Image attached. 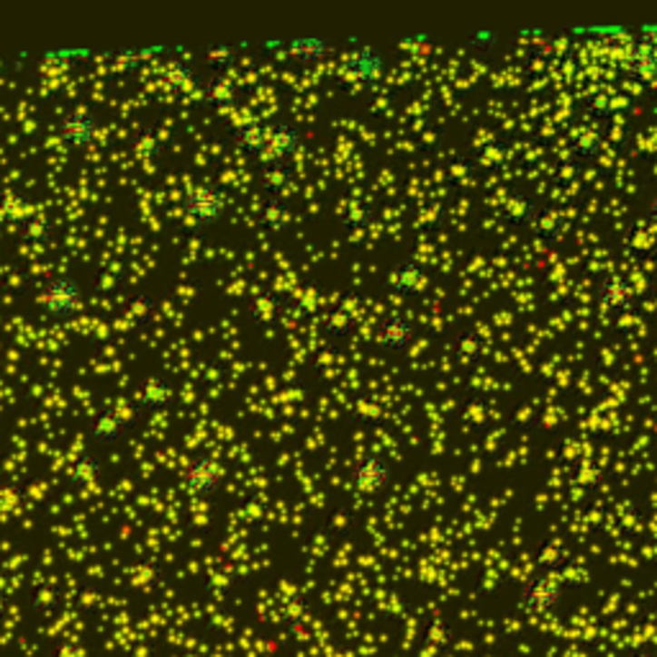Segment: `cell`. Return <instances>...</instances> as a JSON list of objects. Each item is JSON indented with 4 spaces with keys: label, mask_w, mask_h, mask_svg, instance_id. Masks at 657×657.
Returning a JSON list of instances; mask_svg holds the SVG:
<instances>
[{
    "label": "cell",
    "mask_w": 657,
    "mask_h": 657,
    "mask_svg": "<svg viewBox=\"0 0 657 657\" xmlns=\"http://www.w3.org/2000/svg\"><path fill=\"white\" fill-rule=\"evenodd\" d=\"M39 303L44 309L46 314L57 321H70L80 314L83 309V288L77 283L75 278H67V275H60V278H52L46 280L44 288L39 290Z\"/></svg>",
    "instance_id": "obj_1"
},
{
    "label": "cell",
    "mask_w": 657,
    "mask_h": 657,
    "mask_svg": "<svg viewBox=\"0 0 657 657\" xmlns=\"http://www.w3.org/2000/svg\"><path fill=\"white\" fill-rule=\"evenodd\" d=\"M182 209L193 224H216L226 213V195L213 185H193L182 198Z\"/></svg>",
    "instance_id": "obj_2"
},
{
    "label": "cell",
    "mask_w": 657,
    "mask_h": 657,
    "mask_svg": "<svg viewBox=\"0 0 657 657\" xmlns=\"http://www.w3.org/2000/svg\"><path fill=\"white\" fill-rule=\"evenodd\" d=\"M98 132H101V119L85 108H80V105L67 108L60 121L62 142L75 152L88 150L90 144L98 139Z\"/></svg>",
    "instance_id": "obj_3"
},
{
    "label": "cell",
    "mask_w": 657,
    "mask_h": 657,
    "mask_svg": "<svg viewBox=\"0 0 657 657\" xmlns=\"http://www.w3.org/2000/svg\"><path fill=\"white\" fill-rule=\"evenodd\" d=\"M172 401H175V383L167 375L160 373H152L144 380H139L132 393V404L136 411L160 414V411H167Z\"/></svg>",
    "instance_id": "obj_4"
},
{
    "label": "cell",
    "mask_w": 657,
    "mask_h": 657,
    "mask_svg": "<svg viewBox=\"0 0 657 657\" xmlns=\"http://www.w3.org/2000/svg\"><path fill=\"white\" fill-rule=\"evenodd\" d=\"M182 483L198 495H213L224 483V467L209 455H195L182 470Z\"/></svg>",
    "instance_id": "obj_5"
},
{
    "label": "cell",
    "mask_w": 657,
    "mask_h": 657,
    "mask_svg": "<svg viewBox=\"0 0 657 657\" xmlns=\"http://www.w3.org/2000/svg\"><path fill=\"white\" fill-rule=\"evenodd\" d=\"M390 478H393L390 465L386 460H380L378 455H362L355 463V470H352V483L365 495H375V493L386 491Z\"/></svg>",
    "instance_id": "obj_6"
},
{
    "label": "cell",
    "mask_w": 657,
    "mask_h": 657,
    "mask_svg": "<svg viewBox=\"0 0 657 657\" xmlns=\"http://www.w3.org/2000/svg\"><path fill=\"white\" fill-rule=\"evenodd\" d=\"M390 288L404 299H418L429 288V272L417 257H404L390 272Z\"/></svg>",
    "instance_id": "obj_7"
},
{
    "label": "cell",
    "mask_w": 657,
    "mask_h": 657,
    "mask_svg": "<svg viewBox=\"0 0 657 657\" xmlns=\"http://www.w3.org/2000/svg\"><path fill=\"white\" fill-rule=\"evenodd\" d=\"M134 417H123L119 408H101L95 418L90 421V439L95 445L113 447L126 436Z\"/></svg>",
    "instance_id": "obj_8"
},
{
    "label": "cell",
    "mask_w": 657,
    "mask_h": 657,
    "mask_svg": "<svg viewBox=\"0 0 657 657\" xmlns=\"http://www.w3.org/2000/svg\"><path fill=\"white\" fill-rule=\"evenodd\" d=\"M347 73L359 80L362 85H375L386 73V57L375 46L362 44L347 60Z\"/></svg>",
    "instance_id": "obj_9"
},
{
    "label": "cell",
    "mask_w": 657,
    "mask_h": 657,
    "mask_svg": "<svg viewBox=\"0 0 657 657\" xmlns=\"http://www.w3.org/2000/svg\"><path fill=\"white\" fill-rule=\"evenodd\" d=\"M596 299L606 311H613V314L632 311V309H634V288H632L627 278L609 275V278H603V280L598 283Z\"/></svg>",
    "instance_id": "obj_10"
},
{
    "label": "cell",
    "mask_w": 657,
    "mask_h": 657,
    "mask_svg": "<svg viewBox=\"0 0 657 657\" xmlns=\"http://www.w3.org/2000/svg\"><path fill=\"white\" fill-rule=\"evenodd\" d=\"M417 339V327L401 314H393L383 319V324L375 334V342L380 344L388 352H404Z\"/></svg>",
    "instance_id": "obj_11"
},
{
    "label": "cell",
    "mask_w": 657,
    "mask_h": 657,
    "mask_svg": "<svg viewBox=\"0 0 657 657\" xmlns=\"http://www.w3.org/2000/svg\"><path fill=\"white\" fill-rule=\"evenodd\" d=\"M300 147V134L299 129L288 121H278V123H270L268 129V157L270 162H288Z\"/></svg>",
    "instance_id": "obj_12"
},
{
    "label": "cell",
    "mask_w": 657,
    "mask_h": 657,
    "mask_svg": "<svg viewBox=\"0 0 657 657\" xmlns=\"http://www.w3.org/2000/svg\"><path fill=\"white\" fill-rule=\"evenodd\" d=\"M160 77H162V85L167 88V93H172V95H191L198 88V83H201L193 64L180 60V57L164 62Z\"/></svg>",
    "instance_id": "obj_13"
},
{
    "label": "cell",
    "mask_w": 657,
    "mask_h": 657,
    "mask_svg": "<svg viewBox=\"0 0 657 657\" xmlns=\"http://www.w3.org/2000/svg\"><path fill=\"white\" fill-rule=\"evenodd\" d=\"M557 601H560V588H557V583L544 578V575H537V578H532V581L524 585L522 603L529 612H553L554 606H557Z\"/></svg>",
    "instance_id": "obj_14"
},
{
    "label": "cell",
    "mask_w": 657,
    "mask_h": 657,
    "mask_svg": "<svg viewBox=\"0 0 657 657\" xmlns=\"http://www.w3.org/2000/svg\"><path fill=\"white\" fill-rule=\"evenodd\" d=\"M627 75L640 83H655L657 80V42L652 39H637L632 44Z\"/></svg>",
    "instance_id": "obj_15"
},
{
    "label": "cell",
    "mask_w": 657,
    "mask_h": 657,
    "mask_svg": "<svg viewBox=\"0 0 657 657\" xmlns=\"http://www.w3.org/2000/svg\"><path fill=\"white\" fill-rule=\"evenodd\" d=\"M203 98L211 108H231L240 101V85L226 73H213L203 83Z\"/></svg>",
    "instance_id": "obj_16"
},
{
    "label": "cell",
    "mask_w": 657,
    "mask_h": 657,
    "mask_svg": "<svg viewBox=\"0 0 657 657\" xmlns=\"http://www.w3.org/2000/svg\"><path fill=\"white\" fill-rule=\"evenodd\" d=\"M268 129L265 123L260 121H247V123H240L234 129V142L240 152H244L247 157H265L268 152Z\"/></svg>",
    "instance_id": "obj_17"
},
{
    "label": "cell",
    "mask_w": 657,
    "mask_h": 657,
    "mask_svg": "<svg viewBox=\"0 0 657 657\" xmlns=\"http://www.w3.org/2000/svg\"><path fill=\"white\" fill-rule=\"evenodd\" d=\"M101 473H103L101 457H98L95 452H85V455H80L75 463L67 467L64 476H67V483H73L75 488H88L93 483H98Z\"/></svg>",
    "instance_id": "obj_18"
},
{
    "label": "cell",
    "mask_w": 657,
    "mask_h": 657,
    "mask_svg": "<svg viewBox=\"0 0 657 657\" xmlns=\"http://www.w3.org/2000/svg\"><path fill=\"white\" fill-rule=\"evenodd\" d=\"M288 52L303 64H314V62L327 60L331 54V44L327 36H296V39H290Z\"/></svg>",
    "instance_id": "obj_19"
},
{
    "label": "cell",
    "mask_w": 657,
    "mask_h": 657,
    "mask_svg": "<svg viewBox=\"0 0 657 657\" xmlns=\"http://www.w3.org/2000/svg\"><path fill=\"white\" fill-rule=\"evenodd\" d=\"M257 219H260V224L265 226L268 231H272V234H283L285 229H288V221H290V211H288V206L283 203V198L268 195V198L260 203Z\"/></svg>",
    "instance_id": "obj_20"
},
{
    "label": "cell",
    "mask_w": 657,
    "mask_h": 657,
    "mask_svg": "<svg viewBox=\"0 0 657 657\" xmlns=\"http://www.w3.org/2000/svg\"><path fill=\"white\" fill-rule=\"evenodd\" d=\"M260 182L270 195L280 198L293 185V170L285 162H270L260 170Z\"/></svg>",
    "instance_id": "obj_21"
},
{
    "label": "cell",
    "mask_w": 657,
    "mask_h": 657,
    "mask_svg": "<svg viewBox=\"0 0 657 657\" xmlns=\"http://www.w3.org/2000/svg\"><path fill=\"white\" fill-rule=\"evenodd\" d=\"M337 216H339V221H342L344 226H349V229H362V226H368L370 221H373L375 211L368 201H359V198H347V201L339 203Z\"/></svg>",
    "instance_id": "obj_22"
},
{
    "label": "cell",
    "mask_w": 657,
    "mask_h": 657,
    "mask_svg": "<svg viewBox=\"0 0 657 657\" xmlns=\"http://www.w3.org/2000/svg\"><path fill=\"white\" fill-rule=\"evenodd\" d=\"M167 52V46L160 44V46H150V49H116V52H111L108 57L111 60H116L113 64L123 70V73H132L136 70L139 64L144 60H152V57H157V54H164Z\"/></svg>",
    "instance_id": "obj_23"
},
{
    "label": "cell",
    "mask_w": 657,
    "mask_h": 657,
    "mask_svg": "<svg viewBox=\"0 0 657 657\" xmlns=\"http://www.w3.org/2000/svg\"><path fill=\"white\" fill-rule=\"evenodd\" d=\"M34 213H39V209L31 203L29 198H21V195L14 193L0 198V219L3 221H21L24 224Z\"/></svg>",
    "instance_id": "obj_24"
},
{
    "label": "cell",
    "mask_w": 657,
    "mask_h": 657,
    "mask_svg": "<svg viewBox=\"0 0 657 657\" xmlns=\"http://www.w3.org/2000/svg\"><path fill=\"white\" fill-rule=\"evenodd\" d=\"M280 311H283V303L270 293H260L257 299L250 300V316H252V321L262 324V327L275 324L280 319Z\"/></svg>",
    "instance_id": "obj_25"
},
{
    "label": "cell",
    "mask_w": 657,
    "mask_h": 657,
    "mask_svg": "<svg viewBox=\"0 0 657 657\" xmlns=\"http://www.w3.org/2000/svg\"><path fill=\"white\" fill-rule=\"evenodd\" d=\"M52 231H54L52 219L39 211V213H34L31 219L24 221V226H21V240L29 241V244H46V241L52 240Z\"/></svg>",
    "instance_id": "obj_26"
},
{
    "label": "cell",
    "mask_w": 657,
    "mask_h": 657,
    "mask_svg": "<svg viewBox=\"0 0 657 657\" xmlns=\"http://www.w3.org/2000/svg\"><path fill=\"white\" fill-rule=\"evenodd\" d=\"M601 150H603V134H601V129L585 126V129H581L578 134L573 136V152H575L578 157L593 160V157H598Z\"/></svg>",
    "instance_id": "obj_27"
},
{
    "label": "cell",
    "mask_w": 657,
    "mask_h": 657,
    "mask_svg": "<svg viewBox=\"0 0 657 657\" xmlns=\"http://www.w3.org/2000/svg\"><path fill=\"white\" fill-rule=\"evenodd\" d=\"M504 213H506L508 221H514V224H532V219H534V203L526 198V195H511L506 201V206H504Z\"/></svg>",
    "instance_id": "obj_28"
},
{
    "label": "cell",
    "mask_w": 657,
    "mask_h": 657,
    "mask_svg": "<svg viewBox=\"0 0 657 657\" xmlns=\"http://www.w3.org/2000/svg\"><path fill=\"white\" fill-rule=\"evenodd\" d=\"M134 150L142 160L154 162V160L162 154V139L157 134V129H142V132L134 136Z\"/></svg>",
    "instance_id": "obj_29"
},
{
    "label": "cell",
    "mask_w": 657,
    "mask_h": 657,
    "mask_svg": "<svg viewBox=\"0 0 657 657\" xmlns=\"http://www.w3.org/2000/svg\"><path fill=\"white\" fill-rule=\"evenodd\" d=\"M352 331H355V314H349L344 309H337L328 314L327 334L331 339H347V337H352Z\"/></svg>",
    "instance_id": "obj_30"
},
{
    "label": "cell",
    "mask_w": 657,
    "mask_h": 657,
    "mask_svg": "<svg viewBox=\"0 0 657 657\" xmlns=\"http://www.w3.org/2000/svg\"><path fill=\"white\" fill-rule=\"evenodd\" d=\"M532 224H534V229H537L544 240H557L560 231H563V221H560V216L553 213V211H539V213H534Z\"/></svg>",
    "instance_id": "obj_31"
},
{
    "label": "cell",
    "mask_w": 657,
    "mask_h": 657,
    "mask_svg": "<svg viewBox=\"0 0 657 657\" xmlns=\"http://www.w3.org/2000/svg\"><path fill=\"white\" fill-rule=\"evenodd\" d=\"M234 57H237V52H234L231 44H213L209 46V52H206V60H209V64L216 73L226 70V67L234 62Z\"/></svg>",
    "instance_id": "obj_32"
},
{
    "label": "cell",
    "mask_w": 657,
    "mask_h": 657,
    "mask_svg": "<svg viewBox=\"0 0 657 657\" xmlns=\"http://www.w3.org/2000/svg\"><path fill=\"white\" fill-rule=\"evenodd\" d=\"M93 57L90 49H52L44 52L46 62H57V64H77V62H85Z\"/></svg>",
    "instance_id": "obj_33"
},
{
    "label": "cell",
    "mask_w": 657,
    "mask_h": 657,
    "mask_svg": "<svg viewBox=\"0 0 657 657\" xmlns=\"http://www.w3.org/2000/svg\"><path fill=\"white\" fill-rule=\"evenodd\" d=\"M504 160H506V147L501 144H488L480 152V167H498Z\"/></svg>",
    "instance_id": "obj_34"
},
{
    "label": "cell",
    "mask_w": 657,
    "mask_h": 657,
    "mask_svg": "<svg viewBox=\"0 0 657 657\" xmlns=\"http://www.w3.org/2000/svg\"><path fill=\"white\" fill-rule=\"evenodd\" d=\"M152 306H154V303H152L150 296H136V299L132 300V314L136 316L139 324H147V321H150Z\"/></svg>",
    "instance_id": "obj_35"
},
{
    "label": "cell",
    "mask_w": 657,
    "mask_h": 657,
    "mask_svg": "<svg viewBox=\"0 0 657 657\" xmlns=\"http://www.w3.org/2000/svg\"><path fill=\"white\" fill-rule=\"evenodd\" d=\"M647 219H650L652 224H657V195L650 201V206H647Z\"/></svg>",
    "instance_id": "obj_36"
}]
</instances>
